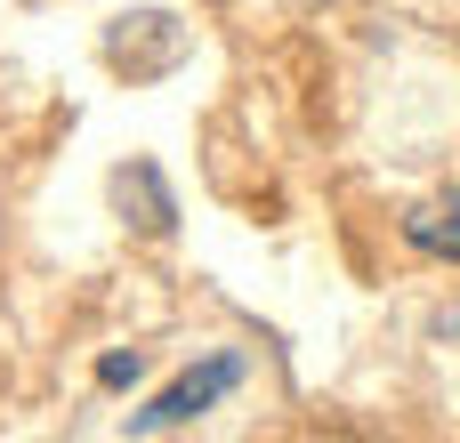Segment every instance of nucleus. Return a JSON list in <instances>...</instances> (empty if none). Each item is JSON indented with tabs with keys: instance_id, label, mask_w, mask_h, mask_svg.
Listing matches in <instances>:
<instances>
[{
	"instance_id": "4",
	"label": "nucleus",
	"mask_w": 460,
	"mask_h": 443,
	"mask_svg": "<svg viewBox=\"0 0 460 443\" xmlns=\"http://www.w3.org/2000/svg\"><path fill=\"white\" fill-rule=\"evenodd\" d=\"M97 379H105V387H129V379H146V355H105Z\"/></svg>"
},
{
	"instance_id": "3",
	"label": "nucleus",
	"mask_w": 460,
	"mask_h": 443,
	"mask_svg": "<svg viewBox=\"0 0 460 443\" xmlns=\"http://www.w3.org/2000/svg\"><path fill=\"white\" fill-rule=\"evenodd\" d=\"M113 194H137V234H170V194H162V178H154V161H129V169H113Z\"/></svg>"
},
{
	"instance_id": "2",
	"label": "nucleus",
	"mask_w": 460,
	"mask_h": 443,
	"mask_svg": "<svg viewBox=\"0 0 460 443\" xmlns=\"http://www.w3.org/2000/svg\"><path fill=\"white\" fill-rule=\"evenodd\" d=\"M404 242H412L420 258H445V266H460V186H445V194H420V202L404 210Z\"/></svg>"
},
{
	"instance_id": "1",
	"label": "nucleus",
	"mask_w": 460,
	"mask_h": 443,
	"mask_svg": "<svg viewBox=\"0 0 460 443\" xmlns=\"http://www.w3.org/2000/svg\"><path fill=\"white\" fill-rule=\"evenodd\" d=\"M234 387H243V355H226V347H218V355H202L186 379H170V387H162V395L129 420V436H170V428H194V420H202V412H218Z\"/></svg>"
}]
</instances>
